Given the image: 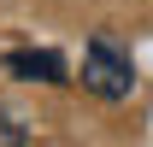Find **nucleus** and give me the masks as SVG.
Segmentation results:
<instances>
[{
  "instance_id": "1",
  "label": "nucleus",
  "mask_w": 153,
  "mask_h": 147,
  "mask_svg": "<svg viewBox=\"0 0 153 147\" xmlns=\"http://www.w3.org/2000/svg\"><path fill=\"white\" fill-rule=\"evenodd\" d=\"M82 88L100 94V100H130V88H135L130 59L118 53L106 36H94V41H88V53H82Z\"/></svg>"
},
{
  "instance_id": "2",
  "label": "nucleus",
  "mask_w": 153,
  "mask_h": 147,
  "mask_svg": "<svg viewBox=\"0 0 153 147\" xmlns=\"http://www.w3.org/2000/svg\"><path fill=\"white\" fill-rule=\"evenodd\" d=\"M6 71L30 76V82H71V76H65V59H59L53 47H41V53H6Z\"/></svg>"
},
{
  "instance_id": "3",
  "label": "nucleus",
  "mask_w": 153,
  "mask_h": 147,
  "mask_svg": "<svg viewBox=\"0 0 153 147\" xmlns=\"http://www.w3.org/2000/svg\"><path fill=\"white\" fill-rule=\"evenodd\" d=\"M0 147H24V124H18L6 106H0Z\"/></svg>"
}]
</instances>
